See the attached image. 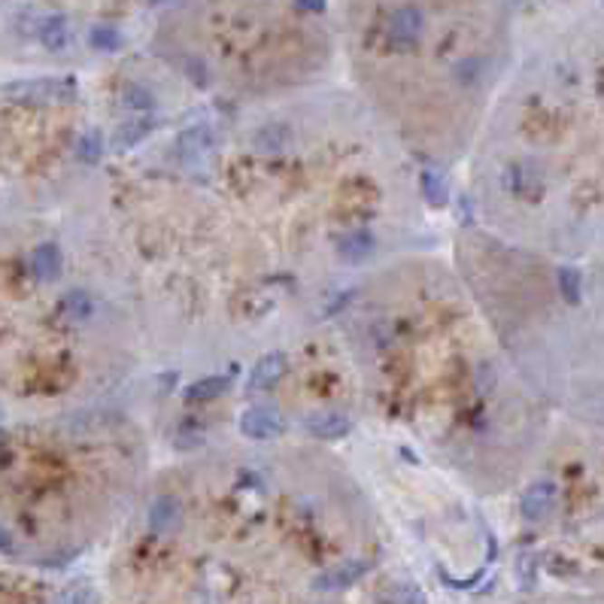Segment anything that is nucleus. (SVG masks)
<instances>
[{
    "mask_svg": "<svg viewBox=\"0 0 604 604\" xmlns=\"http://www.w3.org/2000/svg\"><path fill=\"white\" fill-rule=\"evenodd\" d=\"M6 98L24 101V103H46V101H67L73 98V80H28V82H10Z\"/></svg>",
    "mask_w": 604,
    "mask_h": 604,
    "instance_id": "1",
    "label": "nucleus"
},
{
    "mask_svg": "<svg viewBox=\"0 0 604 604\" xmlns=\"http://www.w3.org/2000/svg\"><path fill=\"white\" fill-rule=\"evenodd\" d=\"M559 507V486L556 480H534L520 498V513L525 523H543L553 516Z\"/></svg>",
    "mask_w": 604,
    "mask_h": 604,
    "instance_id": "2",
    "label": "nucleus"
},
{
    "mask_svg": "<svg viewBox=\"0 0 604 604\" xmlns=\"http://www.w3.org/2000/svg\"><path fill=\"white\" fill-rule=\"evenodd\" d=\"M422 31H426V15L417 6H398L386 24V34H389L395 49H413L422 40Z\"/></svg>",
    "mask_w": 604,
    "mask_h": 604,
    "instance_id": "3",
    "label": "nucleus"
},
{
    "mask_svg": "<svg viewBox=\"0 0 604 604\" xmlns=\"http://www.w3.org/2000/svg\"><path fill=\"white\" fill-rule=\"evenodd\" d=\"M240 431L253 441H271L286 431V419L277 407H249L240 417Z\"/></svg>",
    "mask_w": 604,
    "mask_h": 604,
    "instance_id": "4",
    "label": "nucleus"
},
{
    "mask_svg": "<svg viewBox=\"0 0 604 604\" xmlns=\"http://www.w3.org/2000/svg\"><path fill=\"white\" fill-rule=\"evenodd\" d=\"M286 374V356L283 352H267L255 361L253 374H249V392H267L280 383Z\"/></svg>",
    "mask_w": 604,
    "mask_h": 604,
    "instance_id": "5",
    "label": "nucleus"
},
{
    "mask_svg": "<svg viewBox=\"0 0 604 604\" xmlns=\"http://www.w3.org/2000/svg\"><path fill=\"white\" fill-rule=\"evenodd\" d=\"M146 520H149V529L155 534H170L183 525V504L170 495H161V498H155L152 502L149 516H146Z\"/></svg>",
    "mask_w": 604,
    "mask_h": 604,
    "instance_id": "6",
    "label": "nucleus"
},
{
    "mask_svg": "<svg viewBox=\"0 0 604 604\" xmlns=\"http://www.w3.org/2000/svg\"><path fill=\"white\" fill-rule=\"evenodd\" d=\"M62 267H64V255L62 249L55 244H40L31 253V273L37 283H52L62 277Z\"/></svg>",
    "mask_w": 604,
    "mask_h": 604,
    "instance_id": "7",
    "label": "nucleus"
},
{
    "mask_svg": "<svg viewBox=\"0 0 604 604\" xmlns=\"http://www.w3.org/2000/svg\"><path fill=\"white\" fill-rule=\"evenodd\" d=\"M365 571H368V562H359V559H352V562H343L338 568H328V571H322L316 577L313 586H316V590H322V592L347 590V586L356 583Z\"/></svg>",
    "mask_w": 604,
    "mask_h": 604,
    "instance_id": "8",
    "label": "nucleus"
},
{
    "mask_svg": "<svg viewBox=\"0 0 604 604\" xmlns=\"http://www.w3.org/2000/svg\"><path fill=\"white\" fill-rule=\"evenodd\" d=\"M210 143H213V131L206 125H201V128H188V131H183L179 134V140H177V155L183 158L186 164H192V161H201L204 158V152L210 149Z\"/></svg>",
    "mask_w": 604,
    "mask_h": 604,
    "instance_id": "9",
    "label": "nucleus"
},
{
    "mask_svg": "<svg viewBox=\"0 0 604 604\" xmlns=\"http://www.w3.org/2000/svg\"><path fill=\"white\" fill-rule=\"evenodd\" d=\"M350 417L343 413H319V417L307 419V431L313 437H322V441H338V437L350 435Z\"/></svg>",
    "mask_w": 604,
    "mask_h": 604,
    "instance_id": "10",
    "label": "nucleus"
},
{
    "mask_svg": "<svg viewBox=\"0 0 604 604\" xmlns=\"http://www.w3.org/2000/svg\"><path fill=\"white\" fill-rule=\"evenodd\" d=\"M338 253L340 258H347V262H361V258H368L374 253V235L370 231H350V235H343L338 240Z\"/></svg>",
    "mask_w": 604,
    "mask_h": 604,
    "instance_id": "11",
    "label": "nucleus"
},
{
    "mask_svg": "<svg viewBox=\"0 0 604 604\" xmlns=\"http://www.w3.org/2000/svg\"><path fill=\"white\" fill-rule=\"evenodd\" d=\"M419 186H422V197L428 201V206H446V201H450V186H446V177L441 174V170H431L426 168L419 177Z\"/></svg>",
    "mask_w": 604,
    "mask_h": 604,
    "instance_id": "12",
    "label": "nucleus"
},
{
    "mask_svg": "<svg viewBox=\"0 0 604 604\" xmlns=\"http://www.w3.org/2000/svg\"><path fill=\"white\" fill-rule=\"evenodd\" d=\"M228 386H231L228 377H219V374L204 377V379H197V383H192V386L186 389V401H188V404L213 401V398H219L222 392H228Z\"/></svg>",
    "mask_w": 604,
    "mask_h": 604,
    "instance_id": "13",
    "label": "nucleus"
},
{
    "mask_svg": "<svg viewBox=\"0 0 604 604\" xmlns=\"http://www.w3.org/2000/svg\"><path fill=\"white\" fill-rule=\"evenodd\" d=\"M67 40H71V24H67L64 15H49V19L40 22V43L52 52L64 49Z\"/></svg>",
    "mask_w": 604,
    "mask_h": 604,
    "instance_id": "14",
    "label": "nucleus"
},
{
    "mask_svg": "<svg viewBox=\"0 0 604 604\" xmlns=\"http://www.w3.org/2000/svg\"><path fill=\"white\" fill-rule=\"evenodd\" d=\"M556 286H559V295H562L565 304L574 307L583 295V273L577 271L574 264H562L556 271Z\"/></svg>",
    "mask_w": 604,
    "mask_h": 604,
    "instance_id": "15",
    "label": "nucleus"
},
{
    "mask_svg": "<svg viewBox=\"0 0 604 604\" xmlns=\"http://www.w3.org/2000/svg\"><path fill=\"white\" fill-rule=\"evenodd\" d=\"M149 122L146 119H131V122H125L122 128L116 131V149H131L143 140L146 134H149Z\"/></svg>",
    "mask_w": 604,
    "mask_h": 604,
    "instance_id": "16",
    "label": "nucleus"
},
{
    "mask_svg": "<svg viewBox=\"0 0 604 604\" xmlns=\"http://www.w3.org/2000/svg\"><path fill=\"white\" fill-rule=\"evenodd\" d=\"M103 155V137L98 131H85L80 140H76V158L82 164H98Z\"/></svg>",
    "mask_w": 604,
    "mask_h": 604,
    "instance_id": "17",
    "label": "nucleus"
},
{
    "mask_svg": "<svg viewBox=\"0 0 604 604\" xmlns=\"http://www.w3.org/2000/svg\"><path fill=\"white\" fill-rule=\"evenodd\" d=\"M386 604H426V592L413 583H395L383 592Z\"/></svg>",
    "mask_w": 604,
    "mask_h": 604,
    "instance_id": "18",
    "label": "nucleus"
},
{
    "mask_svg": "<svg viewBox=\"0 0 604 604\" xmlns=\"http://www.w3.org/2000/svg\"><path fill=\"white\" fill-rule=\"evenodd\" d=\"M89 43H91V49L116 52L119 46H122V34H119L113 24H94L91 34H89Z\"/></svg>",
    "mask_w": 604,
    "mask_h": 604,
    "instance_id": "19",
    "label": "nucleus"
},
{
    "mask_svg": "<svg viewBox=\"0 0 604 604\" xmlns=\"http://www.w3.org/2000/svg\"><path fill=\"white\" fill-rule=\"evenodd\" d=\"M122 103L131 113H152L155 110V98H152V91H146L143 85H128L125 89V94H122Z\"/></svg>",
    "mask_w": 604,
    "mask_h": 604,
    "instance_id": "20",
    "label": "nucleus"
},
{
    "mask_svg": "<svg viewBox=\"0 0 604 604\" xmlns=\"http://www.w3.org/2000/svg\"><path fill=\"white\" fill-rule=\"evenodd\" d=\"M62 304H64V313H67V316H73V319H82V316H89V313H91V301H89V295H85L82 289L67 292Z\"/></svg>",
    "mask_w": 604,
    "mask_h": 604,
    "instance_id": "21",
    "label": "nucleus"
},
{
    "mask_svg": "<svg viewBox=\"0 0 604 604\" xmlns=\"http://www.w3.org/2000/svg\"><path fill=\"white\" fill-rule=\"evenodd\" d=\"M52 604H94V592L89 590V586H73V590L58 595Z\"/></svg>",
    "mask_w": 604,
    "mask_h": 604,
    "instance_id": "22",
    "label": "nucleus"
},
{
    "mask_svg": "<svg viewBox=\"0 0 604 604\" xmlns=\"http://www.w3.org/2000/svg\"><path fill=\"white\" fill-rule=\"evenodd\" d=\"M13 547H15V543H13V534L6 532L4 525H0V553H13Z\"/></svg>",
    "mask_w": 604,
    "mask_h": 604,
    "instance_id": "23",
    "label": "nucleus"
},
{
    "mask_svg": "<svg viewBox=\"0 0 604 604\" xmlns=\"http://www.w3.org/2000/svg\"><path fill=\"white\" fill-rule=\"evenodd\" d=\"M298 6H304L310 13H319L325 6V0H298Z\"/></svg>",
    "mask_w": 604,
    "mask_h": 604,
    "instance_id": "24",
    "label": "nucleus"
}]
</instances>
